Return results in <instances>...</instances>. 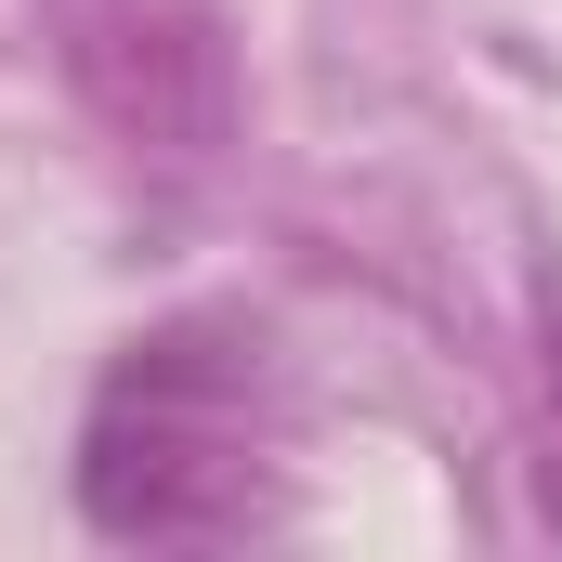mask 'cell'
Returning <instances> with one entry per match:
<instances>
[{
	"label": "cell",
	"instance_id": "7a4b0ae2",
	"mask_svg": "<svg viewBox=\"0 0 562 562\" xmlns=\"http://www.w3.org/2000/svg\"><path fill=\"white\" fill-rule=\"evenodd\" d=\"M66 40L79 105L144 157H223L236 144V53L210 0H40Z\"/></svg>",
	"mask_w": 562,
	"mask_h": 562
},
{
	"label": "cell",
	"instance_id": "3957f363",
	"mask_svg": "<svg viewBox=\"0 0 562 562\" xmlns=\"http://www.w3.org/2000/svg\"><path fill=\"white\" fill-rule=\"evenodd\" d=\"M550 393H562V314H550ZM550 510H562V471H550Z\"/></svg>",
	"mask_w": 562,
	"mask_h": 562
},
{
	"label": "cell",
	"instance_id": "6da1fadb",
	"mask_svg": "<svg viewBox=\"0 0 562 562\" xmlns=\"http://www.w3.org/2000/svg\"><path fill=\"white\" fill-rule=\"evenodd\" d=\"M79 510L105 537H249L276 510V471L249 445V367L196 353V340H132V367L105 380L92 445H79Z\"/></svg>",
	"mask_w": 562,
	"mask_h": 562
}]
</instances>
